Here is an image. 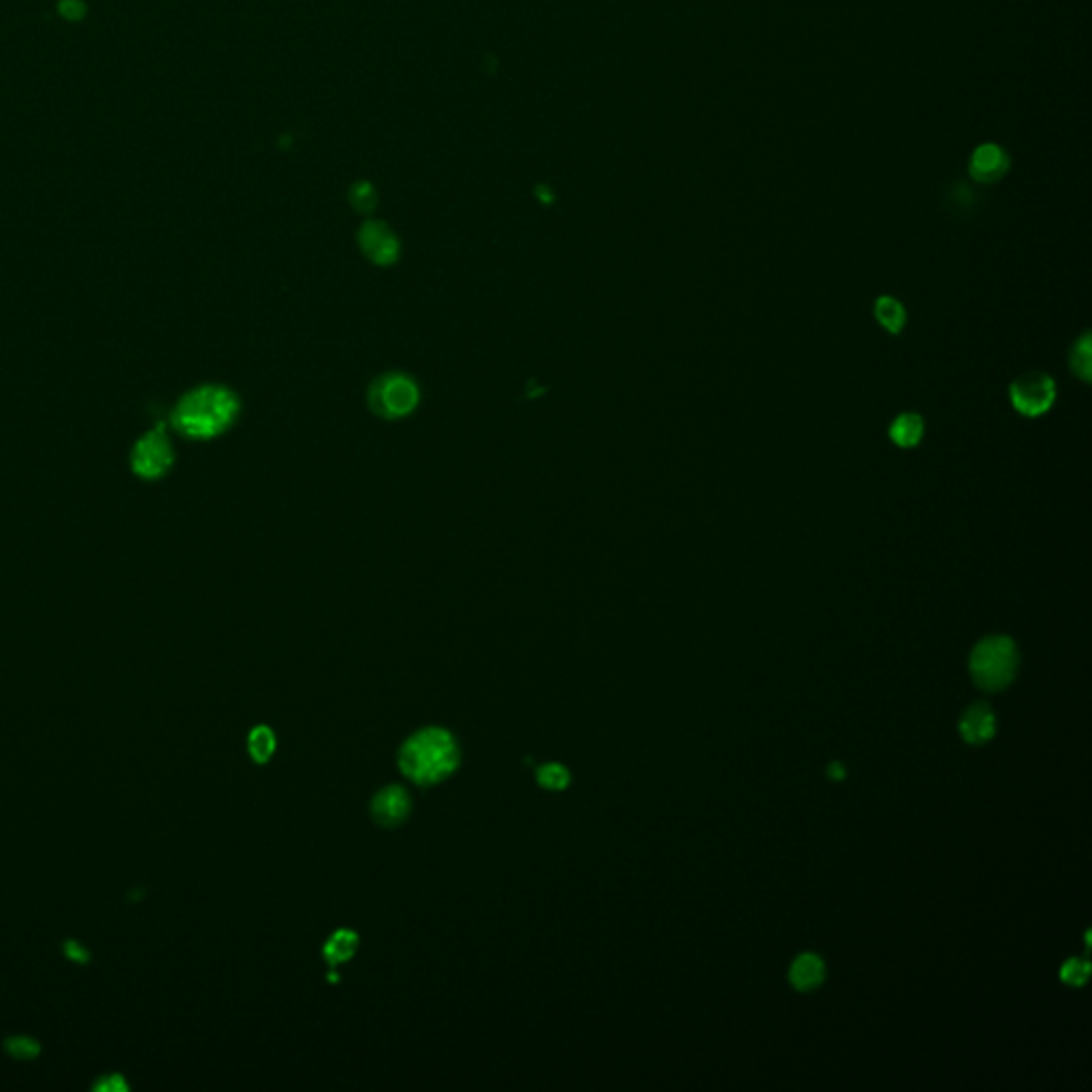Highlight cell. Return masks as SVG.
Listing matches in <instances>:
<instances>
[{
	"instance_id": "cell-1",
	"label": "cell",
	"mask_w": 1092,
	"mask_h": 1092,
	"mask_svg": "<svg viewBox=\"0 0 1092 1092\" xmlns=\"http://www.w3.org/2000/svg\"><path fill=\"white\" fill-rule=\"evenodd\" d=\"M239 415V401L233 391L203 385L188 391L173 407L171 425L186 438L209 440L225 433Z\"/></svg>"
},
{
	"instance_id": "cell-2",
	"label": "cell",
	"mask_w": 1092,
	"mask_h": 1092,
	"mask_svg": "<svg viewBox=\"0 0 1092 1092\" xmlns=\"http://www.w3.org/2000/svg\"><path fill=\"white\" fill-rule=\"evenodd\" d=\"M461 762L455 736L442 728H425L403 743L399 751L401 773L419 785L449 779Z\"/></svg>"
},
{
	"instance_id": "cell-3",
	"label": "cell",
	"mask_w": 1092,
	"mask_h": 1092,
	"mask_svg": "<svg viewBox=\"0 0 1092 1092\" xmlns=\"http://www.w3.org/2000/svg\"><path fill=\"white\" fill-rule=\"evenodd\" d=\"M1020 664L1018 647L1007 636H988L971 653V674L986 692H999L1014 680Z\"/></svg>"
},
{
	"instance_id": "cell-4",
	"label": "cell",
	"mask_w": 1092,
	"mask_h": 1092,
	"mask_svg": "<svg viewBox=\"0 0 1092 1092\" xmlns=\"http://www.w3.org/2000/svg\"><path fill=\"white\" fill-rule=\"evenodd\" d=\"M369 405L385 419H401L419 405V387L403 374H387L369 389Z\"/></svg>"
},
{
	"instance_id": "cell-5",
	"label": "cell",
	"mask_w": 1092,
	"mask_h": 1092,
	"mask_svg": "<svg viewBox=\"0 0 1092 1092\" xmlns=\"http://www.w3.org/2000/svg\"><path fill=\"white\" fill-rule=\"evenodd\" d=\"M171 466L173 446L165 433V423H158L134 442L130 451V470L144 480H156L165 476Z\"/></svg>"
},
{
	"instance_id": "cell-6",
	"label": "cell",
	"mask_w": 1092,
	"mask_h": 1092,
	"mask_svg": "<svg viewBox=\"0 0 1092 1092\" xmlns=\"http://www.w3.org/2000/svg\"><path fill=\"white\" fill-rule=\"evenodd\" d=\"M1009 399L1022 417L1035 419L1046 415L1056 399L1054 380L1044 372L1018 376L1009 387Z\"/></svg>"
},
{
	"instance_id": "cell-7",
	"label": "cell",
	"mask_w": 1092,
	"mask_h": 1092,
	"mask_svg": "<svg viewBox=\"0 0 1092 1092\" xmlns=\"http://www.w3.org/2000/svg\"><path fill=\"white\" fill-rule=\"evenodd\" d=\"M410 811H413V798H410L407 791L399 785H391L378 791V796L372 803V817L376 819V824L385 828H395L403 824Z\"/></svg>"
},
{
	"instance_id": "cell-8",
	"label": "cell",
	"mask_w": 1092,
	"mask_h": 1092,
	"mask_svg": "<svg viewBox=\"0 0 1092 1092\" xmlns=\"http://www.w3.org/2000/svg\"><path fill=\"white\" fill-rule=\"evenodd\" d=\"M361 248L376 265H391L399 255L397 237L382 223H369L361 231Z\"/></svg>"
},
{
	"instance_id": "cell-9",
	"label": "cell",
	"mask_w": 1092,
	"mask_h": 1092,
	"mask_svg": "<svg viewBox=\"0 0 1092 1092\" xmlns=\"http://www.w3.org/2000/svg\"><path fill=\"white\" fill-rule=\"evenodd\" d=\"M997 732V719L986 704H973L961 719L963 739L971 745H984Z\"/></svg>"
},
{
	"instance_id": "cell-10",
	"label": "cell",
	"mask_w": 1092,
	"mask_h": 1092,
	"mask_svg": "<svg viewBox=\"0 0 1092 1092\" xmlns=\"http://www.w3.org/2000/svg\"><path fill=\"white\" fill-rule=\"evenodd\" d=\"M1007 165L1009 160L1005 152L995 144H986L975 150L971 158V173L979 182H995L1007 171Z\"/></svg>"
},
{
	"instance_id": "cell-11",
	"label": "cell",
	"mask_w": 1092,
	"mask_h": 1092,
	"mask_svg": "<svg viewBox=\"0 0 1092 1092\" xmlns=\"http://www.w3.org/2000/svg\"><path fill=\"white\" fill-rule=\"evenodd\" d=\"M826 977V965L815 953H803L794 961L789 969V981L791 986L801 992H809L822 984Z\"/></svg>"
},
{
	"instance_id": "cell-12",
	"label": "cell",
	"mask_w": 1092,
	"mask_h": 1092,
	"mask_svg": "<svg viewBox=\"0 0 1092 1092\" xmlns=\"http://www.w3.org/2000/svg\"><path fill=\"white\" fill-rule=\"evenodd\" d=\"M924 419L915 413H903L898 415L890 429H888V435L890 440L900 446V449H913L915 444H920V440L924 438Z\"/></svg>"
},
{
	"instance_id": "cell-13",
	"label": "cell",
	"mask_w": 1092,
	"mask_h": 1092,
	"mask_svg": "<svg viewBox=\"0 0 1092 1092\" xmlns=\"http://www.w3.org/2000/svg\"><path fill=\"white\" fill-rule=\"evenodd\" d=\"M875 318L880 320V324L888 334L898 336L907 322V310L903 304L898 302V299L884 295L875 302Z\"/></svg>"
},
{
	"instance_id": "cell-14",
	"label": "cell",
	"mask_w": 1092,
	"mask_h": 1092,
	"mask_svg": "<svg viewBox=\"0 0 1092 1092\" xmlns=\"http://www.w3.org/2000/svg\"><path fill=\"white\" fill-rule=\"evenodd\" d=\"M359 947V937L352 931H338L324 945V959L329 965H342L350 961Z\"/></svg>"
},
{
	"instance_id": "cell-15",
	"label": "cell",
	"mask_w": 1092,
	"mask_h": 1092,
	"mask_svg": "<svg viewBox=\"0 0 1092 1092\" xmlns=\"http://www.w3.org/2000/svg\"><path fill=\"white\" fill-rule=\"evenodd\" d=\"M1069 365H1071V372L1082 380V382H1090L1092 378V346H1090V334H1084L1071 348V354H1069Z\"/></svg>"
},
{
	"instance_id": "cell-16",
	"label": "cell",
	"mask_w": 1092,
	"mask_h": 1092,
	"mask_svg": "<svg viewBox=\"0 0 1092 1092\" xmlns=\"http://www.w3.org/2000/svg\"><path fill=\"white\" fill-rule=\"evenodd\" d=\"M248 751H250L255 762H259V764L269 762L273 751H276V736H273V732L267 726L255 728L250 732V739H248Z\"/></svg>"
},
{
	"instance_id": "cell-17",
	"label": "cell",
	"mask_w": 1092,
	"mask_h": 1092,
	"mask_svg": "<svg viewBox=\"0 0 1092 1092\" xmlns=\"http://www.w3.org/2000/svg\"><path fill=\"white\" fill-rule=\"evenodd\" d=\"M536 779H538V783H540L544 789L559 791V789H566V787H568V783H570V773H568L566 767H561V764H544V767L538 769Z\"/></svg>"
},
{
	"instance_id": "cell-18",
	"label": "cell",
	"mask_w": 1092,
	"mask_h": 1092,
	"mask_svg": "<svg viewBox=\"0 0 1092 1092\" xmlns=\"http://www.w3.org/2000/svg\"><path fill=\"white\" fill-rule=\"evenodd\" d=\"M5 1048L11 1056L24 1058V1060L39 1056V1044L37 1040H31V1037H11V1040H7Z\"/></svg>"
},
{
	"instance_id": "cell-19",
	"label": "cell",
	"mask_w": 1092,
	"mask_h": 1092,
	"mask_svg": "<svg viewBox=\"0 0 1092 1092\" xmlns=\"http://www.w3.org/2000/svg\"><path fill=\"white\" fill-rule=\"evenodd\" d=\"M1088 975H1090V967H1088V963H1080V961H1076V959L1069 961V963H1064L1062 969H1060V979L1064 981V984L1076 986V988L1082 986V984H1086Z\"/></svg>"
},
{
	"instance_id": "cell-20",
	"label": "cell",
	"mask_w": 1092,
	"mask_h": 1092,
	"mask_svg": "<svg viewBox=\"0 0 1092 1092\" xmlns=\"http://www.w3.org/2000/svg\"><path fill=\"white\" fill-rule=\"evenodd\" d=\"M350 201L352 205L357 207L359 211H372L374 205H376V193L374 188L369 184H359L352 188V195H350Z\"/></svg>"
},
{
	"instance_id": "cell-21",
	"label": "cell",
	"mask_w": 1092,
	"mask_h": 1092,
	"mask_svg": "<svg viewBox=\"0 0 1092 1092\" xmlns=\"http://www.w3.org/2000/svg\"><path fill=\"white\" fill-rule=\"evenodd\" d=\"M59 11L65 20H71V22H77L86 15V5L81 3V0H61L59 5Z\"/></svg>"
},
{
	"instance_id": "cell-22",
	"label": "cell",
	"mask_w": 1092,
	"mask_h": 1092,
	"mask_svg": "<svg viewBox=\"0 0 1092 1092\" xmlns=\"http://www.w3.org/2000/svg\"><path fill=\"white\" fill-rule=\"evenodd\" d=\"M96 1090H112V1092H120V1090H126V1084L122 1080V1076L118 1074H112V1076H105L101 1078L96 1084H94Z\"/></svg>"
},
{
	"instance_id": "cell-23",
	"label": "cell",
	"mask_w": 1092,
	"mask_h": 1092,
	"mask_svg": "<svg viewBox=\"0 0 1092 1092\" xmlns=\"http://www.w3.org/2000/svg\"><path fill=\"white\" fill-rule=\"evenodd\" d=\"M65 949H67V959H71V961H77V963H86L88 961V949L81 947L77 941L65 943Z\"/></svg>"
},
{
	"instance_id": "cell-24",
	"label": "cell",
	"mask_w": 1092,
	"mask_h": 1092,
	"mask_svg": "<svg viewBox=\"0 0 1092 1092\" xmlns=\"http://www.w3.org/2000/svg\"><path fill=\"white\" fill-rule=\"evenodd\" d=\"M828 775H830L832 779H843V775H845V769H843V764H839V762H836V764H830V769H828Z\"/></svg>"
}]
</instances>
